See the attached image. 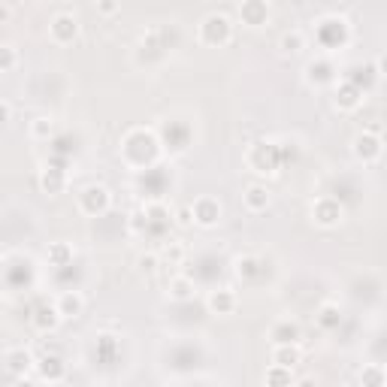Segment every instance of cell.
<instances>
[{"label": "cell", "instance_id": "obj_24", "mask_svg": "<svg viewBox=\"0 0 387 387\" xmlns=\"http://www.w3.org/2000/svg\"><path fill=\"white\" fill-rule=\"evenodd\" d=\"M360 381H363V384H384L387 375H384L378 366H366V369L360 372Z\"/></svg>", "mask_w": 387, "mask_h": 387}, {"label": "cell", "instance_id": "obj_17", "mask_svg": "<svg viewBox=\"0 0 387 387\" xmlns=\"http://www.w3.org/2000/svg\"><path fill=\"white\" fill-rule=\"evenodd\" d=\"M318 324H321L324 330H336L339 324H342V312H339V305H333V303L321 305V312H318Z\"/></svg>", "mask_w": 387, "mask_h": 387}, {"label": "cell", "instance_id": "obj_22", "mask_svg": "<svg viewBox=\"0 0 387 387\" xmlns=\"http://www.w3.org/2000/svg\"><path fill=\"white\" fill-rule=\"evenodd\" d=\"M191 291H194V284L188 279H181V276L169 281V297H173V300H188Z\"/></svg>", "mask_w": 387, "mask_h": 387}, {"label": "cell", "instance_id": "obj_13", "mask_svg": "<svg viewBox=\"0 0 387 387\" xmlns=\"http://www.w3.org/2000/svg\"><path fill=\"white\" fill-rule=\"evenodd\" d=\"M300 360H303V354H300L297 342H293V345H272V363H279V366L293 369Z\"/></svg>", "mask_w": 387, "mask_h": 387}, {"label": "cell", "instance_id": "obj_31", "mask_svg": "<svg viewBox=\"0 0 387 387\" xmlns=\"http://www.w3.org/2000/svg\"><path fill=\"white\" fill-rule=\"evenodd\" d=\"M375 70H378V73H387V55H381V58H378V64H375Z\"/></svg>", "mask_w": 387, "mask_h": 387}, {"label": "cell", "instance_id": "obj_3", "mask_svg": "<svg viewBox=\"0 0 387 387\" xmlns=\"http://www.w3.org/2000/svg\"><path fill=\"white\" fill-rule=\"evenodd\" d=\"M79 209L85 215H103L109 209V191L103 185H88L82 194H79Z\"/></svg>", "mask_w": 387, "mask_h": 387}, {"label": "cell", "instance_id": "obj_6", "mask_svg": "<svg viewBox=\"0 0 387 387\" xmlns=\"http://www.w3.org/2000/svg\"><path fill=\"white\" fill-rule=\"evenodd\" d=\"M360 103H363V88L357 82H351V79H342V82L336 85V109L354 112Z\"/></svg>", "mask_w": 387, "mask_h": 387}, {"label": "cell", "instance_id": "obj_10", "mask_svg": "<svg viewBox=\"0 0 387 387\" xmlns=\"http://www.w3.org/2000/svg\"><path fill=\"white\" fill-rule=\"evenodd\" d=\"M239 16H242L245 25L260 28V25H267V18H269V4H267V0H242Z\"/></svg>", "mask_w": 387, "mask_h": 387}, {"label": "cell", "instance_id": "obj_30", "mask_svg": "<svg viewBox=\"0 0 387 387\" xmlns=\"http://www.w3.org/2000/svg\"><path fill=\"white\" fill-rule=\"evenodd\" d=\"M97 6H100V13H103V16H112V13L118 9V6H116V0H100Z\"/></svg>", "mask_w": 387, "mask_h": 387}, {"label": "cell", "instance_id": "obj_32", "mask_svg": "<svg viewBox=\"0 0 387 387\" xmlns=\"http://www.w3.org/2000/svg\"><path fill=\"white\" fill-rule=\"evenodd\" d=\"M9 116H13V103H9V100H4V121H9Z\"/></svg>", "mask_w": 387, "mask_h": 387}, {"label": "cell", "instance_id": "obj_2", "mask_svg": "<svg viewBox=\"0 0 387 387\" xmlns=\"http://www.w3.org/2000/svg\"><path fill=\"white\" fill-rule=\"evenodd\" d=\"M351 152H354V157L360 164H375L381 157V152H384V142H381L378 133L360 130L354 140H351Z\"/></svg>", "mask_w": 387, "mask_h": 387}, {"label": "cell", "instance_id": "obj_26", "mask_svg": "<svg viewBox=\"0 0 387 387\" xmlns=\"http://www.w3.org/2000/svg\"><path fill=\"white\" fill-rule=\"evenodd\" d=\"M330 67L327 64H309V82H327L330 79Z\"/></svg>", "mask_w": 387, "mask_h": 387}, {"label": "cell", "instance_id": "obj_4", "mask_svg": "<svg viewBox=\"0 0 387 387\" xmlns=\"http://www.w3.org/2000/svg\"><path fill=\"white\" fill-rule=\"evenodd\" d=\"M194 224H200V227H215L221 221V203L215 200V197H200V200H194Z\"/></svg>", "mask_w": 387, "mask_h": 387}, {"label": "cell", "instance_id": "obj_27", "mask_svg": "<svg viewBox=\"0 0 387 387\" xmlns=\"http://www.w3.org/2000/svg\"><path fill=\"white\" fill-rule=\"evenodd\" d=\"M164 257L169 260V264H179L181 257H185V248L181 245H167V252H164Z\"/></svg>", "mask_w": 387, "mask_h": 387}, {"label": "cell", "instance_id": "obj_29", "mask_svg": "<svg viewBox=\"0 0 387 387\" xmlns=\"http://www.w3.org/2000/svg\"><path fill=\"white\" fill-rule=\"evenodd\" d=\"M179 224H181V227H188V224H194V209H191V206L179 212Z\"/></svg>", "mask_w": 387, "mask_h": 387}, {"label": "cell", "instance_id": "obj_11", "mask_svg": "<svg viewBox=\"0 0 387 387\" xmlns=\"http://www.w3.org/2000/svg\"><path fill=\"white\" fill-rule=\"evenodd\" d=\"M206 305L212 315H230L236 309V297H233V291H212Z\"/></svg>", "mask_w": 387, "mask_h": 387}, {"label": "cell", "instance_id": "obj_21", "mask_svg": "<svg viewBox=\"0 0 387 387\" xmlns=\"http://www.w3.org/2000/svg\"><path fill=\"white\" fill-rule=\"evenodd\" d=\"M70 257H73V252H70V245H67V242H55V245H49V260H52L55 267L70 264Z\"/></svg>", "mask_w": 387, "mask_h": 387}, {"label": "cell", "instance_id": "obj_18", "mask_svg": "<svg viewBox=\"0 0 387 387\" xmlns=\"http://www.w3.org/2000/svg\"><path fill=\"white\" fill-rule=\"evenodd\" d=\"M40 185L45 194H58L64 188V173L61 169H43L40 173Z\"/></svg>", "mask_w": 387, "mask_h": 387}, {"label": "cell", "instance_id": "obj_25", "mask_svg": "<svg viewBox=\"0 0 387 387\" xmlns=\"http://www.w3.org/2000/svg\"><path fill=\"white\" fill-rule=\"evenodd\" d=\"M0 55H4V61H0V70H4V73H13V70H16V49H13V45H4V49H0Z\"/></svg>", "mask_w": 387, "mask_h": 387}, {"label": "cell", "instance_id": "obj_15", "mask_svg": "<svg viewBox=\"0 0 387 387\" xmlns=\"http://www.w3.org/2000/svg\"><path fill=\"white\" fill-rule=\"evenodd\" d=\"M61 312H58V305H43V309H37V315H33V327L40 330V333H49V330L58 327L61 321Z\"/></svg>", "mask_w": 387, "mask_h": 387}, {"label": "cell", "instance_id": "obj_8", "mask_svg": "<svg viewBox=\"0 0 387 387\" xmlns=\"http://www.w3.org/2000/svg\"><path fill=\"white\" fill-rule=\"evenodd\" d=\"M269 339H272V345H293V342L300 345L303 330H300V324H297V321H291V318H281V321L272 324V330H269Z\"/></svg>", "mask_w": 387, "mask_h": 387}, {"label": "cell", "instance_id": "obj_5", "mask_svg": "<svg viewBox=\"0 0 387 387\" xmlns=\"http://www.w3.org/2000/svg\"><path fill=\"white\" fill-rule=\"evenodd\" d=\"M49 33H52V40H55V43H61V45L73 43V40L79 37V21H76V16H70V13L55 16V18H52V25H49Z\"/></svg>", "mask_w": 387, "mask_h": 387}, {"label": "cell", "instance_id": "obj_20", "mask_svg": "<svg viewBox=\"0 0 387 387\" xmlns=\"http://www.w3.org/2000/svg\"><path fill=\"white\" fill-rule=\"evenodd\" d=\"M55 133V121L52 118H33L30 121V136L33 140H49Z\"/></svg>", "mask_w": 387, "mask_h": 387}, {"label": "cell", "instance_id": "obj_9", "mask_svg": "<svg viewBox=\"0 0 387 387\" xmlns=\"http://www.w3.org/2000/svg\"><path fill=\"white\" fill-rule=\"evenodd\" d=\"M4 363H6V372L13 375V378H25L28 369L37 366V363H33V357L28 354L25 348H9L6 357H4Z\"/></svg>", "mask_w": 387, "mask_h": 387}, {"label": "cell", "instance_id": "obj_14", "mask_svg": "<svg viewBox=\"0 0 387 387\" xmlns=\"http://www.w3.org/2000/svg\"><path fill=\"white\" fill-rule=\"evenodd\" d=\"M242 200H245L248 212H264L269 206V191L264 185H248L245 194H242Z\"/></svg>", "mask_w": 387, "mask_h": 387}, {"label": "cell", "instance_id": "obj_19", "mask_svg": "<svg viewBox=\"0 0 387 387\" xmlns=\"http://www.w3.org/2000/svg\"><path fill=\"white\" fill-rule=\"evenodd\" d=\"M267 384H293V375L288 366H279V363H272V369H267L264 375Z\"/></svg>", "mask_w": 387, "mask_h": 387}, {"label": "cell", "instance_id": "obj_28", "mask_svg": "<svg viewBox=\"0 0 387 387\" xmlns=\"http://www.w3.org/2000/svg\"><path fill=\"white\" fill-rule=\"evenodd\" d=\"M155 264H157V257H155V254H142V257H140V269H145V272H152Z\"/></svg>", "mask_w": 387, "mask_h": 387}, {"label": "cell", "instance_id": "obj_23", "mask_svg": "<svg viewBox=\"0 0 387 387\" xmlns=\"http://www.w3.org/2000/svg\"><path fill=\"white\" fill-rule=\"evenodd\" d=\"M300 49H303V33H300V30L284 33V37H281V52H284V55H297Z\"/></svg>", "mask_w": 387, "mask_h": 387}, {"label": "cell", "instance_id": "obj_1", "mask_svg": "<svg viewBox=\"0 0 387 387\" xmlns=\"http://www.w3.org/2000/svg\"><path fill=\"white\" fill-rule=\"evenodd\" d=\"M233 37V25L230 18L221 16V13H212L200 21V43L206 45H215V49H221V45H227Z\"/></svg>", "mask_w": 387, "mask_h": 387}, {"label": "cell", "instance_id": "obj_12", "mask_svg": "<svg viewBox=\"0 0 387 387\" xmlns=\"http://www.w3.org/2000/svg\"><path fill=\"white\" fill-rule=\"evenodd\" d=\"M55 305H58V312L64 318H79L82 309H85V300H82V293H76V291H64Z\"/></svg>", "mask_w": 387, "mask_h": 387}, {"label": "cell", "instance_id": "obj_7", "mask_svg": "<svg viewBox=\"0 0 387 387\" xmlns=\"http://www.w3.org/2000/svg\"><path fill=\"white\" fill-rule=\"evenodd\" d=\"M312 218L318 227H336L339 221H342V206H339L336 200H330V197H321L312 206Z\"/></svg>", "mask_w": 387, "mask_h": 387}, {"label": "cell", "instance_id": "obj_16", "mask_svg": "<svg viewBox=\"0 0 387 387\" xmlns=\"http://www.w3.org/2000/svg\"><path fill=\"white\" fill-rule=\"evenodd\" d=\"M37 372H40V381H61L64 378V363L58 357H43L37 363Z\"/></svg>", "mask_w": 387, "mask_h": 387}]
</instances>
